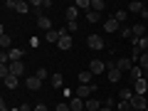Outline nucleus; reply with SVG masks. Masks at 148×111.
Here are the masks:
<instances>
[{"instance_id": "1", "label": "nucleus", "mask_w": 148, "mask_h": 111, "mask_svg": "<svg viewBox=\"0 0 148 111\" xmlns=\"http://www.w3.org/2000/svg\"><path fill=\"white\" fill-rule=\"evenodd\" d=\"M94 89H96V84H82V86H77V91H74V96H79V99H91V94H94Z\"/></svg>"}, {"instance_id": "2", "label": "nucleus", "mask_w": 148, "mask_h": 111, "mask_svg": "<svg viewBox=\"0 0 148 111\" xmlns=\"http://www.w3.org/2000/svg\"><path fill=\"white\" fill-rule=\"evenodd\" d=\"M86 47H89V49H104L106 47L104 37H101V35H89V37H86Z\"/></svg>"}, {"instance_id": "3", "label": "nucleus", "mask_w": 148, "mask_h": 111, "mask_svg": "<svg viewBox=\"0 0 148 111\" xmlns=\"http://www.w3.org/2000/svg\"><path fill=\"white\" fill-rule=\"evenodd\" d=\"M57 47H59V49H64V52H67V49H72V35H69V32H64V30H62V37H59Z\"/></svg>"}, {"instance_id": "4", "label": "nucleus", "mask_w": 148, "mask_h": 111, "mask_svg": "<svg viewBox=\"0 0 148 111\" xmlns=\"http://www.w3.org/2000/svg\"><path fill=\"white\" fill-rule=\"evenodd\" d=\"M131 106H133V109H138V111H146V109H148V101H146V96H138V94H133Z\"/></svg>"}, {"instance_id": "5", "label": "nucleus", "mask_w": 148, "mask_h": 111, "mask_svg": "<svg viewBox=\"0 0 148 111\" xmlns=\"http://www.w3.org/2000/svg\"><path fill=\"white\" fill-rule=\"evenodd\" d=\"M104 69H106V64L101 62V59H91V62H89V72L94 74V77H96V74H101Z\"/></svg>"}, {"instance_id": "6", "label": "nucleus", "mask_w": 148, "mask_h": 111, "mask_svg": "<svg viewBox=\"0 0 148 111\" xmlns=\"http://www.w3.org/2000/svg\"><path fill=\"white\" fill-rule=\"evenodd\" d=\"M146 91H148V82H146V79H138L136 84H133V94H138V96H146Z\"/></svg>"}, {"instance_id": "7", "label": "nucleus", "mask_w": 148, "mask_h": 111, "mask_svg": "<svg viewBox=\"0 0 148 111\" xmlns=\"http://www.w3.org/2000/svg\"><path fill=\"white\" fill-rule=\"evenodd\" d=\"M116 67L121 69V72H123V69H128V72H131V69L136 67V64H133V59H131V57H121V59L116 62Z\"/></svg>"}, {"instance_id": "8", "label": "nucleus", "mask_w": 148, "mask_h": 111, "mask_svg": "<svg viewBox=\"0 0 148 111\" xmlns=\"http://www.w3.org/2000/svg\"><path fill=\"white\" fill-rule=\"evenodd\" d=\"M69 109H72V111H84V99L72 96V99H69Z\"/></svg>"}, {"instance_id": "9", "label": "nucleus", "mask_w": 148, "mask_h": 111, "mask_svg": "<svg viewBox=\"0 0 148 111\" xmlns=\"http://www.w3.org/2000/svg\"><path fill=\"white\" fill-rule=\"evenodd\" d=\"M37 27H42L45 32H49V30H52V20L45 17V15H37Z\"/></svg>"}, {"instance_id": "10", "label": "nucleus", "mask_w": 148, "mask_h": 111, "mask_svg": "<svg viewBox=\"0 0 148 111\" xmlns=\"http://www.w3.org/2000/svg\"><path fill=\"white\" fill-rule=\"evenodd\" d=\"M59 37H62V30H49V32H45V40H47V42H52V45L59 42Z\"/></svg>"}, {"instance_id": "11", "label": "nucleus", "mask_w": 148, "mask_h": 111, "mask_svg": "<svg viewBox=\"0 0 148 111\" xmlns=\"http://www.w3.org/2000/svg\"><path fill=\"white\" fill-rule=\"evenodd\" d=\"M138 79H143V69H141V67H133L131 72H128V82H131V84H136Z\"/></svg>"}, {"instance_id": "12", "label": "nucleus", "mask_w": 148, "mask_h": 111, "mask_svg": "<svg viewBox=\"0 0 148 111\" xmlns=\"http://www.w3.org/2000/svg\"><path fill=\"white\" fill-rule=\"evenodd\" d=\"M25 86H27L30 91H37L40 86H42V82L37 79V77H27V79H25Z\"/></svg>"}, {"instance_id": "13", "label": "nucleus", "mask_w": 148, "mask_h": 111, "mask_svg": "<svg viewBox=\"0 0 148 111\" xmlns=\"http://www.w3.org/2000/svg\"><path fill=\"white\" fill-rule=\"evenodd\" d=\"M104 30H106V32H119V30H121V25H119L114 17H109V20L104 22Z\"/></svg>"}, {"instance_id": "14", "label": "nucleus", "mask_w": 148, "mask_h": 111, "mask_svg": "<svg viewBox=\"0 0 148 111\" xmlns=\"http://www.w3.org/2000/svg\"><path fill=\"white\" fill-rule=\"evenodd\" d=\"M22 72H25V64H22V62H10V74L22 77Z\"/></svg>"}, {"instance_id": "15", "label": "nucleus", "mask_w": 148, "mask_h": 111, "mask_svg": "<svg viewBox=\"0 0 148 111\" xmlns=\"http://www.w3.org/2000/svg\"><path fill=\"white\" fill-rule=\"evenodd\" d=\"M84 109H86V111H101V104H99L96 99H86V101H84Z\"/></svg>"}, {"instance_id": "16", "label": "nucleus", "mask_w": 148, "mask_h": 111, "mask_svg": "<svg viewBox=\"0 0 148 111\" xmlns=\"http://www.w3.org/2000/svg\"><path fill=\"white\" fill-rule=\"evenodd\" d=\"M91 79H94V74H91L89 69H82L79 72V82L82 84H91Z\"/></svg>"}, {"instance_id": "17", "label": "nucleus", "mask_w": 148, "mask_h": 111, "mask_svg": "<svg viewBox=\"0 0 148 111\" xmlns=\"http://www.w3.org/2000/svg\"><path fill=\"white\" fill-rule=\"evenodd\" d=\"M143 8H146V5H143V3H138V0L128 3V12H136V15H141V12H143Z\"/></svg>"}, {"instance_id": "18", "label": "nucleus", "mask_w": 148, "mask_h": 111, "mask_svg": "<svg viewBox=\"0 0 148 111\" xmlns=\"http://www.w3.org/2000/svg\"><path fill=\"white\" fill-rule=\"evenodd\" d=\"M3 82H5V86H8V89H17V82H20V77H15V74H10V77H5Z\"/></svg>"}, {"instance_id": "19", "label": "nucleus", "mask_w": 148, "mask_h": 111, "mask_svg": "<svg viewBox=\"0 0 148 111\" xmlns=\"http://www.w3.org/2000/svg\"><path fill=\"white\" fill-rule=\"evenodd\" d=\"M77 15H79L77 5H69V8H67V22H77Z\"/></svg>"}, {"instance_id": "20", "label": "nucleus", "mask_w": 148, "mask_h": 111, "mask_svg": "<svg viewBox=\"0 0 148 111\" xmlns=\"http://www.w3.org/2000/svg\"><path fill=\"white\" fill-rule=\"evenodd\" d=\"M49 84H52L54 89H62V84H64L62 74H52V77H49Z\"/></svg>"}, {"instance_id": "21", "label": "nucleus", "mask_w": 148, "mask_h": 111, "mask_svg": "<svg viewBox=\"0 0 148 111\" xmlns=\"http://www.w3.org/2000/svg\"><path fill=\"white\" fill-rule=\"evenodd\" d=\"M91 10H94V12H99V15H101V12L106 10V3H104V0H91Z\"/></svg>"}, {"instance_id": "22", "label": "nucleus", "mask_w": 148, "mask_h": 111, "mask_svg": "<svg viewBox=\"0 0 148 111\" xmlns=\"http://www.w3.org/2000/svg\"><path fill=\"white\" fill-rule=\"evenodd\" d=\"M8 57H10V62H22V49H10Z\"/></svg>"}, {"instance_id": "23", "label": "nucleus", "mask_w": 148, "mask_h": 111, "mask_svg": "<svg viewBox=\"0 0 148 111\" xmlns=\"http://www.w3.org/2000/svg\"><path fill=\"white\" fill-rule=\"evenodd\" d=\"M119 35H121L123 40H133V30H131V27H123V25H121V30H119Z\"/></svg>"}, {"instance_id": "24", "label": "nucleus", "mask_w": 148, "mask_h": 111, "mask_svg": "<svg viewBox=\"0 0 148 111\" xmlns=\"http://www.w3.org/2000/svg\"><path fill=\"white\" fill-rule=\"evenodd\" d=\"M10 45H12L10 35H5V32H3V35H0V47H3V52H5V47H10Z\"/></svg>"}, {"instance_id": "25", "label": "nucleus", "mask_w": 148, "mask_h": 111, "mask_svg": "<svg viewBox=\"0 0 148 111\" xmlns=\"http://www.w3.org/2000/svg\"><path fill=\"white\" fill-rule=\"evenodd\" d=\"M131 30H133V37H146V27L143 25H133Z\"/></svg>"}, {"instance_id": "26", "label": "nucleus", "mask_w": 148, "mask_h": 111, "mask_svg": "<svg viewBox=\"0 0 148 111\" xmlns=\"http://www.w3.org/2000/svg\"><path fill=\"white\" fill-rule=\"evenodd\" d=\"M126 17H128V10H119L116 15H114V20H116L119 25H121V22H126Z\"/></svg>"}, {"instance_id": "27", "label": "nucleus", "mask_w": 148, "mask_h": 111, "mask_svg": "<svg viewBox=\"0 0 148 111\" xmlns=\"http://www.w3.org/2000/svg\"><path fill=\"white\" fill-rule=\"evenodd\" d=\"M35 77H37V79H40V82H45V79H47V77H49V72H47V69H45V67H40V69H37V72H35Z\"/></svg>"}, {"instance_id": "28", "label": "nucleus", "mask_w": 148, "mask_h": 111, "mask_svg": "<svg viewBox=\"0 0 148 111\" xmlns=\"http://www.w3.org/2000/svg\"><path fill=\"white\" fill-rule=\"evenodd\" d=\"M17 3H20V0H5L3 8H5V10H17Z\"/></svg>"}, {"instance_id": "29", "label": "nucleus", "mask_w": 148, "mask_h": 111, "mask_svg": "<svg viewBox=\"0 0 148 111\" xmlns=\"http://www.w3.org/2000/svg\"><path fill=\"white\" fill-rule=\"evenodd\" d=\"M86 20H89V22H99L101 15H99V12H94V10H89V12H86Z\"/></svg>"}, {"instance_id": "30", "label": "nucleus", "mask_w": 148, "mask_h": 111, "mask_svg": "<svg viewBox=\"0 0 148 111\" xmlns=\"http://www.w3.org/2000/svg\"><path fill=\"white\" fill-rule=\"evenodd\" d=\"M138 67H141V69H148V52L141 54V59H138Z\"/></svg>"}, {"instance_id": "31", "label": "nucleus", "mask_w": 148, "mask_h": 111, "mask_svg": "<svg viewBox=\"0 0 148 111\" xmlns=\"http://www.w3.org/2000/svg\"><path fill=\"white\" fill-rule=\"evenodd\" d=\"M133 99V91L131 89H121V101H131Z\"/></svg>"}, {"instance_id": "32", "label": "nucleus", "mask_w": 148, "mask_h": 111, "mask_svg": "<svg viewBox=\"0 0 148 111\" xmlns=\"http://www.w3.org/2000/svg\"><path fill=\"white\" fill-rule=\"evenodd\" d=\"M119 111H131L133 106H131V101H119V106H116Z\"/></svg>"}, {"instance_id": "33", "label": "nucleus", "mask_w": 148, "mask_h": 111, "mask_svg": "<svg viewBox=\"0 0 148 111\" xmlns=\"http://www.w3.org/2000/svg\"><path fill=\"white\" fill-rule=\"evenodd\" d=\"M0 77H3V79L10 77V64H0Z\"/></svg>"}, {"instance_id": "34", "label": "nucleus", "mask_w": 148, "mask_h": 111, "mask_svg": "<svg viewBox=\"0 0 148 111\" xmlns=\"http://www.w3.org/2000/svg\"><path fill=\"white\" fill-rule=\"evenodd\" d=\"M27 10H30V3L20 0V3H17V12H27Z\"/></svg>"}, {"instance_id": "35", "label": "nucleus", "mask_w": 148, "mask_h": 111, "mask_svg": "<svg viewBox=\"0 0 148 111\" xmlns=\"http://www.w3.org/2000/svg\"><path fill=\"white\" fill-rule=\"evenodd\" d=\"M67 30L69 32H77V30H79V25H77V22H67Z\"/></svg>"}, {"instance_id": "36", "label": "nucleus", "mask_w": 148, "mask_h": 111, "mask_svg": "<svg viewBox=\"0 0 148 111\" xmlns=\"http://www.w3.org/2000/svg\"><path fill=\"white\" fill-rule=\"evenodd\" d=\"M54 111H72V109H69V104H64V101H62V104H59Z\"/></svg>"}, {"instance_id": "37", "label": "nucleus", "mask_w": 148, "mask_h": 111, "mask_svg": "<svg viewBox=\"0 0 148 111\" xmlns=\"http://www.w3.org/2000/svg\"><path fill=\"white\" fill-rule=\"evenodd\" d=\"M35 111H49V109H47L45 104H37V106H35Z\"/></svg>"}, {"instance_id": "38", "label": "nucleus", "mask_w": 148, "mask_h": 111, "mask_svg": "<svg viewBox=\"0 0 148 111\" xmlns=\"http://www.w3.org/2000/svg\"><path fill=\"white\" fill-rule=\"evenodd\" d=\"M141 17H143V20H148V8H143V12H141Z\"/></svg>"}, {"instance_id": "39", "label": "nucleus", "mask_w": 148, "mask_h": 111, "mask_svg": "<svg viewBox=\"0 0 148 111\" xmlns=\"http://www.w3.org/2000/svg\"><path fill=\"white\" fill-rule=\"evenodd\" d=\"M101 111H114V109H111V106H101Z\"/></svg>"}, {"instance_id": "40", "label": "nucleus", "mask_w": 148, "mask_h": 111, "mask_svg": "<svg viewBox=\"0 0 148 111\" xmlns=\"http://www.w3.org/2000/svg\"><path fill=\"white\" fill-rule=\"evenodd\" d=\"M131 111H138V109H131Z\"/></svg>"}, {"instance_id": "41", "label": "nucleus", "mask_w": 148, "mask_h": 111, "mask_svg": "<svg viewBox=\"0 0 148 111\" xmlns=\"http://www.w3.org/2000/svg\"><path fill=\"white\" fill-rule=\"evenodd\" d=\"M3 111H8V109H3Z\"/></svg>"}, {"instance_id": "42", "label": "nucleus", "mask_w": 148, "mask_h": 111, "mask_svg": "<svg viewBox=\"0 0 148 111\" xmlns=\"http://www.w3.org/2000/svg\"><path fill=\"white\" fill-rule=\"evenodd\" d=\"M15 111H20V109H15Z\"/></svg>"}, {"instance_id": "43", "label": "nucleus", "mask_w": 148, "mask_h": 111, "mask_svg": "<svg viewBox=\"0 0 148 111\" xmlns=\"http://www.w3.org/2000/svg\"><path fill=\"white\" fill-rule=\"evenodd\" d=\"M146 111H148V109H146Z\"/></svg>"}]
</instances>
